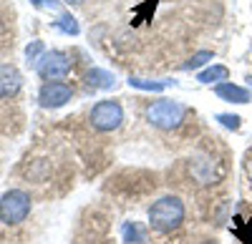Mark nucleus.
<instances>
[{
  "instance_id": "obj_3",
  "label": "nucleus",
  "mask_w": 252,
  "mask_h": 244,
  "mask_svg": "<svg viewBox=\"0 0 252 244\" xmlns=\"http://www.w3.org/2000/svg\"><path fill=\"white\" fill-rule=\"evenodd\" d=\"M31 214V194L23 189H10L0 196V221L3 224H20Z\"/></svg>"
},
{
  "instance_id": "obj_18",
  "label": "nucleus",
  "mask_w": 252,
  "mask_h": 244,
  "mask_svg": "<svg viewBox=\"0 0 252 244\" xmlns=\"http://www.w3.org/2000/svg\"><path fill=\"white\" fill-rule=\"evenodd\" d=\"M247 174H250V179H252V159L247 161Z\"/></svg>"
},
{
  "instance_id": "obj_14",
  "label": "nucleus",
  "mask_w": 252,
  "mask_h": 244,
  "mask_svg": "<svg viewBox=\"0 0 252 244\" xmlns=\"http://www.w3.org/2000/svg\"><path fill=\"white\" fill-rule=\"evenodd\" d=\"M46 51H43V43L40 40H33V43H28V48H26V55H28V63H38L40 60V55H43Z\"/></svg>"
},
{
  "instance_id": "obj_10",
  "label": "nucleus",
  "mask_w": 252,
  "mask_h": 244,
  "mask_svg": "<svg viewBox=\"0 0 252 244\" xmlns=\"http://www.w3.org/2000/svg\"><path fill=\"white\" fill-rule=\"evenodd\" d=\"M227 78H229V71H227V66H220V63L204 68V71L197 76L199 83H215V81H227Z\"/></svg>"
},
{
  "instance_id": "obj_6",
  "label": "nucleus",
  "mask_w": 252,
  "mask_h": 244,
  "mask_svg": "<svg viewBox=\"0 0 252 244\" xmlns=\"http://www.w3.org/2000/svg\"><path fill=\"white\" fill-rule=\"evenodd\" d=\"M73 98V88L63 81H46L38 91V104L43 108H61Z\"/></svg>"
},
{
  "instance_id": "obj_2",
  "label": "nucleus",
  "mask_w": 252,
  "mask_h": 244,
  "mask_svg": "<svg viewBox=\"0 0 252 244\" xmlns=\"http://www.w3.org/2000/svg\"><path fill=\"white\" fill-rule=\"evenodd\" d=\"M184 116H187V108L182 104H177V101H169V98L154 101V104L146 108V121H149L154 129H161V131L179 129Z\"/></svg>"
},
{
  "instance_id": "obj_1",
  "label": "nucleus",
  "mask_w": 252,
  "mask_h": 244,
  "mask_svg": "<svg viewBox=\"0 0 252 244\" xmlns=\"http://www.w3.org/2000/svg\"><path fill=\"white\" fill-rule=\"evenodd\" d=\"M184 221V204L177 196H161L149 209V224L157 232H172Z\"/></svg>"
},
{
  "instance_id": "obj_15",
  "label": "nucleus",
  "mask_w": 252,
  "mask_h": 244,
  "mask_svg": "<svg viewBox=\"0 0 252 244\" xmlns=\"http://www.w3.org/2000/svg\"><path fill=\"white\" fill-rule=\"evenodd\" d=\"M124 234H126V242H134V244H141V242H144V229L136 227V221L126 224V227H124Z\"/></svg>"
},
{
  "instance_id": "obj_20",
  "label": "nucleus",
  "mask_w": 252,
  "mask_h": 244,
  "mask_svg": "<svg viewBox=\"0 0 252 244\" xmlns=\"http://www.w3.org/2000/svg\"><path fill=\"white\" fill-rule=\"evenodd\" d=\"M0 33H3V26H0Z\"/></svg>"
},
{
  "instance_id": "obj_5",
  "label": "nucleus",
  "mask_w": 252,
  "mask_h": 244,
  "mask_svg": "<svg viewBox=\"0 0 252 244\" xmlns=\"http://www.w3.org/2000/svg\"><path fill=\"white\" fill-rule=\"evenodd\" d=\"M35 71L46 81H61L71 73V58L63 51H46L35 63Z\"/></svg>"
},
{
  "instance_id": "obj_11",
  "label": "nucleus",
  "mask_w": 252,
  "mask_h": 244,
  "mask_svg": "<svg viewBox=\"0 0 252 244\" xmlns=\"http://www.w3.org/2000/svg\"><path fill=\"white\" fill-rule=\"evenodd\" d=\"M129 86L139 88V91H164L169 86V81H146V78H129Z\"/></svg>"
},
{
  "instance_id": "obj_7",
  "label": "nucleus",
  "mask_w": 252,
  "mask_h": 244,
  "mask_svg": "<svg viewBox=\"0 0 252 244\" xmlns=\"http://www.w3.org/2000/svg\"><path fill=\"white\" fill-rule=\"evenodd\" d=\"M23 86V76L18 73L15 66L8 63H0V98H10L20 91Z\"/></svg>"
},
{
  "instance_id": "obj_8",
  "label": "nucleus",
  "mask_w": 252,
  "mask_h": 244,
  "mask_svg": "<svg viewBox=\"0 0 252 244\" xmlns=\"http://www.w3.org/2000/svg\"><path fill=\"white\" fill-rule=\"evenodd\" d=\"M215 93H217L220 98L229 101V104H247V101L252 98L247 88L232 83V81H222V83H217V86H215Z\"/></svg>"
},
{
  "instance_id": "obj_12",
  "label": "nucleus",
  "mask_w": 252,
  "mask_h": 244,
  "mask_svg": "<svg viewBox=\"0 0 252 244\" xmlns=\"http://www.w3.org/2000/svg\"><path fill=\"white\" fill-rule=\"evenodd\" d=\"M58 30H63V33H66V35H78V20L71 15V13H63V15H58V20H56V23H53Z\"/></svg>"
},
{
  "instance_id": "obj_19",
  "label": "nucleus",
  "mask_w": 252,
  "mask_h": 244,
  "mask_svg": "<svg viewBox=\"0 0 252 244\" xmlns=\"http://www.w3.org/2000/svg\"><path fill=\"white\" fill-rule=\"evenodd\" d=\"M66 3H83V0H66Z\"/></svg>"
},
{
  "instance_id": "obj_9",
  "label": "nucleus",
  "mask_w": 252,
  "mask_h": 244,
  "mask_svg": "<svg viewBox=\"0 0 252 244\" xmlns=\"http://www.w3.org/2000/svg\"><path fill=\"white\" fill-rule=\"evenodd\" d=\"M83 83H86V88L91 91H106V88H114L116 86V76L103 71V68H91L86 76H83Z\"/></svg>"
},
{
  "instance_id": "obj_13",
  "label": "nucleus",
  "mask_w": 252,
  "mask_h": 244,
  "mask_svg": "<svg viewBox=\"0 0 252 244\" xmlns=\"http://www.w3.org/2000/svg\"><path fill=\"white\" fill-rule=\"evenodd\" d=\"M207 60H212V53H209V51H199V53H194L192 58H189V60H187V63H184L182 68H184V71H192V68H199V66H204Z\"/></svg>"
},
{
  "instance_id": "obj_17",
  "label": "nucleus",
  "mask_w": 252,
  "mask_h": 244,
  "mask_svg": "<svg viewBox=\"0 0 252 244\" xmlns=\"http://www.w3.org/2000/svg\"><path fill=\"white\" fill-rule=\"evenodd\" d=\"M33 5H38V8H51V10H56L58 5H56V0H31Z\"/></svg>"
},
{
  "instance_id": "obj_4",
  "label": "nucleus",
  "mask_w": 252,
  "mask_h": 244,
  "mask_svg": "<svg viewBox=\"0 0 252 244\" xmlns=\"http://www.w3.org/2000/svg\"><path fill=\"white\" fill-rule=\"evenodd\" d=\"M89 121H91V126L96 131H103V134L116 131L121 126V121H124V108H121L119 101H111V98L98 101L89 113Z\"/></svg>"
},
{
  "instance_id": "obj_16",
  "label": "nucleus",
  "mask_w": 252,
  "mask_h": 244,
  "mask_svg": "<svg viewBox=\"0 0 252 244\" xmlns=\"http://www.w3.org/2000/svg\"><path fill=\"white\" fill-rule=\"evenodd\" d=\"M217 121H220V124L224 126V129H232V131H237L240 129V116H235V113H220L217 116Z\"/></svg>"
}]
</instances>
